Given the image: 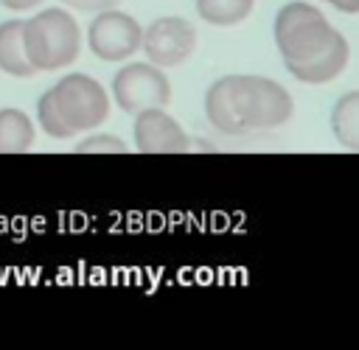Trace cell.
<instances>
[{
    "mask_svg": "<svg viewBox=\"0 0 359 350\" xmlns=\"http://www.w3.org/2000/svg\"><path fill=\"white\" fill-rule=\"evenodd\" d=\"M331 6H337L339 11H345V14H356L359 11V0H328Z\"/></svg>",
    "mask_w": 359,
    "mask_h": 350,
    "instance_id": "obj_17",
    "label": "cell"
},
{
    "mask_svg": "<svg viewBox=\"0 0 359 350\" xmlns=\"http://www.w3.org/2000/svg\"><path fill=\"white\" fill-rule=\"evenodd\" d=\"M255 0H196V11L210 25H236L244 22Z\"/></svg>",
    "mask_w": 359,
    "mask_h": 350,
    "instance_id": "obj_12",
    "label": "cell"
},
{
    "mask_svg": "<svg viewBox=\"0 0 359 350\" xmlns=\"http://www.w3.org/2000/svg\"><path fill=\"white\" fill-rule=\"evenodd\" d=\"M6 8H11V11H25V8H34V6H39L42 0H0Z\"/></svg>",
    "mask_w": 359,
    "mask_h": 350,
    "instance_id": "obj_16",
    "label": "cell"
},
{
    "mask_svg": "<svg viewBox=\"0 0 359 350\" xmlns=\"http://www.w3.org/2000/svg\"><path fill=\"white\" fill-rule=\"evenodd\" d=\"M62 3L79 11H104V8H115L121 0H62Z\"/></svg>",
    "mask_w": 359,
    "mask_h": 350,
    "instance_id": "obj_15",
    "label": "cell"
},
{
    "mask_svg": "<svg viewBox=\"0 0 359 350\" xmlns=\"http://www.w3.org/2000/svg\"><path fill=\"white\" fill-rule=\"evenodd\" d=\"M112 95L123 112L135 115V112L149 109V106H165L171 98V84L157 64L135 62V64H126L115 73Z\"/></svg>",
    "mask_w": 359,
    "mask_h": 350,
    "instance_id": "obj_5",
    "label": "cell"
},
{
    "mask_svg": "<svg viewBox=\"0 0 359 350\" xmlns=\"http://www.w3.org/2000/svg\"><path fill=\"white\" fill-rule=\"evenodd\" d=\"M34 143V123L20 109H0V154L28 151Z\"/></svg>",
    "mask_w": 359,
    "mask_h": 350,
    "instance_id": "obj_10",
    "label": "cell"
},
{
    "mask_svg": "<svg viewBox=\"0 0 359 350\" xmlns=\"http://www.w3.org/2000/svg\"><path fill=\"white\" fill-rule=\"evenodd\" d=\"M79 25L62 8H45L22 22V45L34 70H59L79 56Z\"/></svg>",
    "mask_w": 359,
    "mask_h": 350,
    "instance_id": "obj_3",
    "label": "cell"
},
{
    "mask_svg": "<svg viewBox=\"0 0 359 350\" xmlns=\"http://www.w3.org/2000/svg\"><path fill=\"white\" fill-rule=\"evenodd\" d=\"M140 36H143L140 22L115 8H104L101 14H95L87 28L90 50L104 62L129 59L140 48Z\"/></svg>",
    "mask_w": 359,
    "mask_h": 350,
    "instance_id": "obj_6",
    "label": "cell"
},
{
    "mask_svg": "<svg viewBox=\"0 0 359 350\" xmlns=\"http://www.w3.org/2000/svg\"><path fill=\"white\" fill-rule=\"evenodd\" d=\"M292 112L294 101L286 87L264 76H224L205 92V115L210 126L230 137L283 126Z\"/></svg>",
    "mask_w": 359,
    "mask_h": 350,
    "instance_id": "obj_2",
    "label": "cell"
},
{
    "mask_svg": "<svg viewBox=\"0 0 359 350\" xmlns=\"http://www.w3.org/2000/svg\"><path fill=\"white\" fill-rule=\"evenodd\" d=\"M331 129L345 148H359V92H345L337 101V106L331 109Z\"/></svg>",
    "mask_w": 359,
    "mask_h": 350,
    "instance_id": "obj_11",
    "label": "cell"
},
{
    "mask_svg": "<svg viewBox=\"0 0 359 350\" xmlns=\"http://www.w3.org/2000/svg\"><path fill=\"white\" fill-rule=\"evenodd\" d=\"M140 48L146 50V59L157 67H177L182 64L194 48H196V31L182 17H160L154 20L143 36Z\"/></svg>",
    "mask_w": 359,
    "mask_h": 350,
    "instance_id": "obj_7",
    "label": "cell"
},
{
    "mask_svg": "<svg viewBox=\"0 0 359 350\" xmlns=\"http://www.w3.org/2000/svg\"><path fill=\"white\" fill-rule=\"evenodd\" d=\"M135 146L137 151H188L191 140L188 134L180 129V123L163 112V106H149L135 112Z\"/></svg>",
    "mask_w": 359,
    "mask_h": 350,
    "instance_id": "obj_8",
    "label": "cell"
},
{
    "mask_svg": "<svg viewBox=\"0 0 359 350\" xmlns=\"http://www.w3.org/2000/svg\"><path fill=\"white\" fill-rule=\"evenodd\" d=\"M76 151L79 154H90V151H118L121 154V151H126V143L115 134H90L76 146Z\"/></svg>",
    "mask_w": 359,
    "mask_h": 350,
    "instance_id": "obj_14",
    "label": "cell"
},
{
    "mask_svg": "<svg viewBox=\"0 0 359 350\" xmlns=\"http://www.w3.org/2000/svg\"><path fill=\"white\" fill-rule=\"evenodd\" d=\"M275 42L286 70L306 84L337 78L351 56L348 39L311 3H286L278 11Z\"/></svg>",
    "mask_w": 359,
    "mask_h": 350,
    "instance_id": "obj_1",
    "label": "cell"
},
{
    "mask_svg": "<svg viewBox=\"0 0 359 350\" xmlns=\"http://www.w3.org/2000/svg\"><path fill=\"white\" fill-rule=\"evenodd\" d=\"M36 115H39V126L45 129V134H50V137H56V140H65V137L73 134V132L62 123V118L56 115L53 101H50V92L39 95V101H36Z\"/></svg>",
    "mask_w": 359,
    "mask_h": 350,
    "instance_id": "obj_13",
    "label": "cell"
},
{
    "mask_svg": "<svg viewBox=\"0 0 359 350\" xmlns=\"http://www.w3.org/2000/svg\"><path fill=\"white\" fill-rule=\"evenodd\" d=\"M0 70L8 76L28 78L34 76V64L25 56L22 45V20H6L0 22Z\"/></svg>",
    "mask_w": 359,
    "mask_h": 350,
    "instance_id": "obj_9",
    "label": "cell"
},
{
    "mask_svg": "<svg viewBox=\"0 0 359 350\" xmlns=\"http://www.w3.org/2000/svg\"><path fill=\"white\" fill-rule=\"evenodd\" d=\"M48 92H50L56 115L73 134L101 126L109 115L107 90L87 73H70V76L59 78Z\"/></svg>",
    "mask_w": 359,
    "mask_h": 350,
    "instance_id": "obj_4",
    "label": "cell"
}]
</instances>
